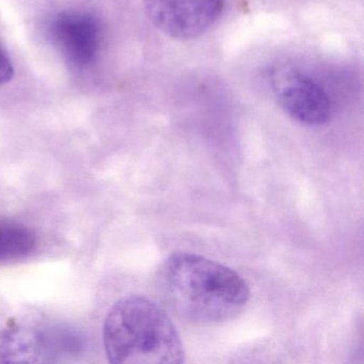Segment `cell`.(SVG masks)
Here are the masks:
<instances>
[{"label": "cell", "mask_w": 364, "mask_h": 364, "mask_svg": "<svg viewBox=\"0 0 364 364\" xmlns=\"http://www.w3.org/2000/svg\"><path fill=\"white\" fill-rule=\"evenodd\" d=\"M50 33L70 65L86 68L95 63L102 43V27L97 18L86 12H61L53 21Z\"/></svg>", "instance_id": "6"}, {"label": "cell", "mask_w": 364, "mask_h": 364, "mask_svg": "<svg viewBox=\"0 0 364 364\" xmlns=\"http://www.w3.org/2000/svg\"><path fill=\"white\" fill-rule=\"evenodd\" d=\"M35 234L18 223L0 221V262L26 257L36 248Z\"/></svg>", "instance_id": "7"}, {"label": "cell", "mask_w": 364, "mask_h": 364, "mask_svg": "<svg viewBox=\"0 0 364 364\" xmlns=\"http://www.w3.org/2000/svg\"><path fill=\"white\" fill-rule=\"evenodd\" d=\"M14 69L11 60L3 46L0 44V87L8 84L14 77Z\"/></svg>", "instance_id": "8"}, {"label": "cell", "mask_w": 364, "mask_h": 364, "mask_svg": "<svg viewBox=\"0 0 364 364\" xmlns=\"http://www.w3.org/2000/svg\"><path fill=\"white\" fill-rule=\"evenodd\" d=\"M225 5V0H144L155 28L178 41L204 35L220 18Z\"/></svg>", "instance_id": "4"}, {"label": "cell", "mask_w": 364, "mask_h": 364, "mask_svg": "<svg viewBox=\"0 0 364 364\" xmlns=\"http://www.w3.org/2000/svg\"><path fill=\"white\" fill-rule=\"evenodd\" d=\"M274 97L283 112L308 127H319L331 118L329 95L314 78L291 70L274 77Z\"/></svg>", "instance_id": "5"}, {"label": "cell", "mask_w": 364, "mask_h": 364, "mask_svg": "<svg viewBox=\"0 0 364 364\" xmlns=\"http://www.w3.org/2000/svg\"><path fill=\"white\" fill-rule=\"evenodd\" d=\"M104 346L114 364H180L185 348L165 309L144 296H127L108 313Z\"/></svg>", "instance_id": "2"}, {"label": "cell", "mask_w": 364, "mask_h": 364, "mask_svg": "<svg viewBox=\"0 0 364 364\" xmlns=\"http://www.w3.org/2000/svg\"><path fill=\"white\" fill-rule=\"evenodd\" d=\"M82 331L68 323L16 325L0 331V363H57L86 350Z\"/></svg>", "instance_id": "3"}, {"label": "cell", "mask_w": 364, "mask_h": 364, "mask_svg": "<svg viewBox=\"0 0 364 364\" xmlns=\"http://www.w3.org/2000/svg\"><path fill=\"white\" fill-rule=\"evenodd\" d=\"M155 284L165 306L193 325L232 321L250 299L249 285L240 274L196 253L176 252L166 257Z\"/></svg>", "instance_id": "1"}]
</instances>
